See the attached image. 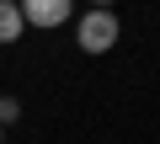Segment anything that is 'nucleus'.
<instances>
[{"label": "nucleus", "instance_id": "f257e3e1", "mask_svg": "<svg viewBox=\"0 0 160 144\" xmlns=\"http://www.w3.org/2000/svg\"><path fill=\"white\" fill-rule=\"evenodd\" d=\"M75 43L86 48V53H107L112 43H118V16H112V6H91L86 16L75 22Z\"/></svg>", "mask_w": 160, "mask_h": 144}, {"label": "nucleus", "instance_id": "f03ea898", "mask_svg": "<svg viewBox=\"0 0 160 144\" xmlns=\"http://www.w3.org/2000/svg\"><path fill=\"white\" fill-rule=\"evenodd\" d=\"M16 6H22L27 27H64L69 11H75V0H16Z\"/></svg>", "mask_w": 160, "mask_h": 144}, {"label": "nucleus", "instance_id": "7ed1b4c3", "mask_svg": "<svg viewBox=\"0 0 160 144\" xmlns=\"http://www.w3.org/2000/svg\"><path fill=\"white\" fill-rule=\"evenodd\" d=\"M22 6H16V0H0V43H16L22 37Z\"/></svg>", "mask_w": 160, "mask_h": 144}, {"label": "nucleus", "instance_id": "20e7f679", "mask_svg": "<svg viewBox=\"0 0 160 144\" xmlns=\"http://www.w3.org/2000/svg\"><path fill=\"white\" fill-rule=\"evenodd\" d=\"M16 117H22V102H16V96H0V128L16 123Z\"/></svg>", "mask_w": 160, "mask_h": 144}, {"label": "nucleus", "instance_id": "39448f33", "mask_svg": "<svg viewBox=\"0 0 160 144\" xmlns=\"http://www.w3.org/2000/svg\"><path fill=\"white\" fill-rule=\"evenodd\" d=\"M91 6H112V0H91Z\"/></svg>", "mask_w": 160, "mask_h": 144}]
</instances>
